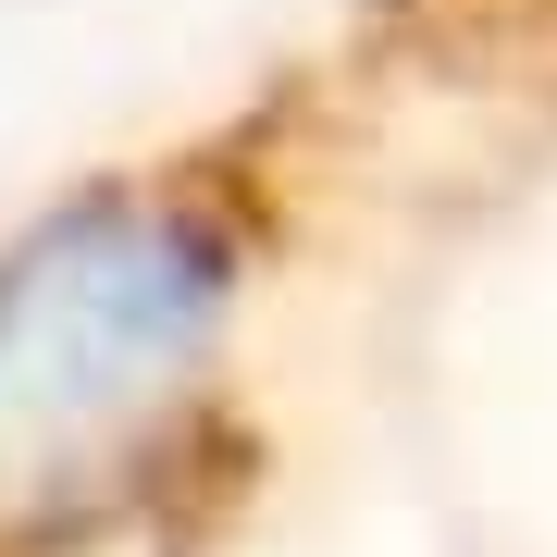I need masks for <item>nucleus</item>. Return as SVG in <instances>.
<instances>
[{"label": "nucleus", "mask_w": 557, "mask_h": 557, "mask_svg": "<svg viewBox=\"0 0 557 557\" xmlns=\"http://www.w3.org/2000/svg\"><path fill=\"white\" fill-rule=\"evenodd\" d=\"M335 149L347 100L298 62L0 236V557H137L236 458L248 335Z\"/></svg>", "instance_id": "obj_1"}, {"label": "nucleus", "mask_w": 557, "mask_h": 557, "mask_svg": "<svg viewBox=\"0 0 557 557\" xmlns=\"http://www.w3.org/2000/svg\"><path fill=\"white\" fill-rule=\"evenodd\" d=\"M533 38H557V0H359L347 50H322V62H335L347 100H384V87H409V75L520 62Z\"/></svg>", "instance_id": "obj_2"}]
</instances>
